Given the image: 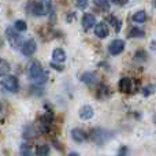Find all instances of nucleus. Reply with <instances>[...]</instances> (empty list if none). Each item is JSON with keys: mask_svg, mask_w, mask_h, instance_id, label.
Instances as JSON below:
<instances>
[{"mask_svg": "<svg viewBox=\"0 0 156 156\" xmlns=\"http://www.w3.org/2000/svg\"><path fill=\"white\" fill-rule=\"evenodd\" d=\"M80 80L82 81V82H85V83H88V85H92V83H94L96 82V74L94 73H90V71H88V73H83L82 76L80 77Z\"/></svg>", "mask_w": 156, "mask_h": 156, "instance_id": "nucleus-13", "label": "nucleus"}, {"mask_svg": "<svg viewBox=\"0 0 156 156\" xmlns=\"http://www.w3.org/2000/svg\"><path fill=\"white\" fill-rule=\"evenodd\" d=\"M2 85H3L4 89H7L8 92H12V93L18 92V89H19L18 78L14 77V76H7L4 80L2 81Z\"/></svg>", "mask_w": 156, "mask_h": 156, "instance_id": "nucleus-4", "label": "nucleus"}, {"mask_svg": "<svg viewBox=\"0 0 156 156\" xmlns=\"http://www.w3.org/2000/svg\"><path fill=\"white\" fill-rule=\"evenodd\" d=\"M71 137H73V140L77 141V143H83V141L86 140V134L83 133V130H81V129L71 130Z\"/></svg>", "mask_w": 156, "mask_h": 156, "instance_id": "nucleus-12", "label": "nucleus"}, {"mask_svg": "<svg viewBox=\"0 0 156 156\" xmlns=\"http://www.w3.org/2000/svg\"><path fill=\"white\" fill-rule=\"evenodd\" d=\"M154 3H155V5H156V0H154Z\"/></svg>", "mask_w": 156, "mask_h": 156, "instance_id": "nucleus-32", "label": "nucleus"}, {"mask_svg": "<svg viewBox=\"0 0 156 156\" xmlns=\"http://www.w3.org/2000/svg\"><path fill=\"white\" fill-rule=\"evenodd\" d=\"M0 112H2V104H0Z\"/></svg>", "mask_w": 156, "mask_h": 156, "instance_id": "nucleus-31", "label": "nucleus"}, {"mask_svg": "<svg viewBox=\"0 0 156 156\" xmlns=\"http://www.w3.org/2000/svg\"><path fill=\"white\" fill-rule=\"evenodd\" d=\"M119 89H121L122 92H130V89H132V80L127 77H123L121 81H119Z\"/></svg>", "mask_w": 156, "mask_h": 156, "instance_id": "nucleus-14", "label": "nucleus"}, {"mask_svg": "<svg viewBox=\"0 0 156 156\" xmlns=\"http://www.w3.org/2000/svg\"><path fill=\"white\" fill-rule=\"evenodd\" d=\"M107 93H108V90H107V88H105V85H100L99 86V90H97V94H99V97L100 99H103V97H105L107 96Z\"/></svg>", "mask_w": 156, "mask_h": 156, "instance_id": "nucleus-21", "label": "nucleus"}, {"mask_svg": "<svg viewBox=\"0 0 156 156\" xmlns=\"http://www.w3.org/2000/svg\"><path fill=\"white\" fill-rule=\"evenodd\" d=\"M14 29L16 30V32H25V30L27 29V25H26V22L25 21H16L15 23H14Z\"/></svg>", "mask_w": 156, "mask_h": 156, "instance_id": "nucleus-19", "label": "nucleus"}, {"mask_svg": "<svg viewBox=\"0 0 156 156\" xmlns=\"http://www.w3.org/2000/svg\"><path fill=\"white\" fill-rule=\"evenodd\" d=\"M78 114H80L81 119L88 121V119H90L92 116H93V108H92L90 105H82V107L80 108V111H78Z\"/></svg>", "mask_w": 156, "mask_h": 156, "instance_id": "nucleus-9", "label": "nucleus"}, {"mask_svg": "<svg viewBox=\"0 0 156 156\" xmlns=\"http://www.w3.org/2000/svg\"><path fill=\"white\" fill-rule=\"evenodd\" d=\"M94 34H96L99 38H105L108 34H110L108 26L104 23V22H101V23H97L96 26H94Z\"/></svg>", "mask_w": 156, "mask_h": 156, "instance_id": "nucleus-8", "label": "nucleus"}, {"mask_svg": "<svg viewBox=\"0 0 156 156\" xmlns=\"http://www.w3.org/2000/svg\"><path fill=\"white\" fill-rule=\"evenodd\" d=\"M94 22H96L94 15H92V14H83V16H82V27L85 30L90 29V27L94 25Z\"/></svg>", "mask_w": 156, "mask_h": 156, "instance_id": "nucleus-10", "label": "nucleus"}, {"mask_svg": "<svg viewBox=\"0 0 156 156\" xmlns=\"http://www.w3.org/2000/svg\"><path fill=\"white\" fill-rule=\"evenodd\" d=\"M77 7L83 10V8L88 7V0H77Z\"/></svg>", "mask_w": 156, "mask_h": 156, "instance_id": "nucleus-24", "label": "nucleus"}, {"mask_svg": "<svg viewBox=\"0 0 156 156\" xmlns=\"http://www.w3.org/2000/svg\"><path fill=\"white\" fill-rule=\"evenodd\" d=\"M154 122H155V125H156V114L154 115Z\"/></svg>", "mask_w": 156, "mask_h": 156, "instance_id": "nucleus-30", "label": "nucleus"}, {"mask_svg": "<svg viewBox=\"0 0 156 156\" xmlns=\"http://www.w3.org/2000/svg\"><path fill=\"white\" fill-rule=\"evenodd\" d=\"M29 78L36 83H43L47 80V74L44 71V69L41 67V65L34 60V62L30 63L29 66Z\"/></svg>", "mask_w": 156, "mask_h": 156, "instance_id": "nucleus-1", "label": "nucleus"}, {"mask_svg": "<svg viewBox=\"0 0 156 156\" xmlns=\"http://www.w3.org/2000/svg\"><path fill=\"white\" fill-rule=\"evenodd\" d=\"M151 93H154V88H152V86H147V88L144 89V96H149Z\"/></svg>", "mask_w": 156, "mask_h": 156, "instance_id": "nucleus-25", "label": "nucleus"}, {"mask_svg": "<svg viewBox=\"0 0 156 156\" xmlns=\"http://www.w3.org/2000/svg\"><path fill=\"white\" fill-rule=\"evenodd\" d=\"M10 70H11L10 63L7 60H4L3 58H0V77H7Z\"/></svg>", "mask_w": 156, "mask_h": 156, "instance_id": "nucleus-15", "label": "nucleus"}, {"mask_svg": "<svg viewBox=\"0 0 156 156\" xmlns=\"http://www.w3.org/2000/svg\"><path fill=\"white\" fill-rule=\"evenodd\" d=\"M107 133L101 129H93L92 130V140L97 144H103L104 141H107Z\"/></svg>", "mask_w": 156, "mask_h": 156, "instance_id": "nucleus-7", "label": "nucleus"}, {"mask_svg": "<svg viewBox=\"0 0 156 156\" xmlns=\"http://www.w3.org/2000/svg\"><path fill=\"white\" fill-rule=\"evenodd\" d=\"M151 48L154 49V51L156 52V43H152V45H151Z\"/></svg>", "mask_w": 156, "mask_h": 156, "instance_id": "nucleus-28", "label": "nucleus"}, {"mask_svg": "<svg viewBox=\"0 0 156 156\" xmlns=\"http://www.w3.org/2000/svg\"><path fill=\"white\" fill-rule=\"evenodd\" d=\"M5 36H7V40H8V43L11 44V47H14V48L21 47L22 37L16 30H14L12 27H7V30H5Z\"/></svg>", "mask_w": 156, "mask_h": 156, "instance_id": "nucleus-3", "label": "nucleus"}, {"mask_svg": "<svg viewBox=\"0 0 156 156\" xmlns=\"http://www.w3.org/2000/svg\"><path fill=\"white\" fill-rule=\"evenodd\" d=\"M36 49H37V44H36L34 40H27L23 43V45H22V54L25 55V56H32L33 54L36 52Z\"/></svg>", "mask_w": 156, "mask_h": 156, "instance_id": "nucleus-6", "label": "nucleus"}, {"mask_svg": "<svg viewBox=\"0 0 156 156\" xmlns=\"http://www.w3.org/2000/svg\"><path fill=\"white\" fill-rule=\"evenodd\" d=\"M130 37H144L143 29H138V27H133L132 32H130Z\"/></svg>", "mask_w": 156, "mask_h": 156, "instance_id": "nucleus-20", "label": "nucleus"}, {"mask_svg": "<svg viewBox=\"0 0 156 156\" xmlns=\"http://www.w3.org/2000/svg\"><path fill=\"white\" fill-rule=\"evenodd\" d=\"M125 49V41L123 40H114L112 43L110 44V47H108V52H110L111 55H119L122 54Z\"/></svg>", "mask_w": 156, "mask_h": 156, "instance_id": "nucleus-5", "label": "nucleus"}, {"mask_svg": "<svg viewBox=\"0 0 156 156\" xmlns=\"http://www.w3.org/2000/svg\"><path fill=\"white\" fill-rule=\"evenodd\" d=\"M51 7H52V0H40V2L34 5L33 12L38 16H43V15H47V14L51 11Z\"/></svg>", "mask_w": 156, "mask_h": 156, "instance_id": "nucleus-2", "label": "nucleus"}, {"mask_svg": "<svg viewBox=\"0 0 156 156\" xmlns=\"http://www.w3.org/2000/svg\"><path fill=\"white\" fill-rule=\"evenodd\" d=\"M111 2H114V3H118V4H122V3H125L126 0H111Z\"/></svg>", "mask_w": 156, "mask_h": 156, "instance_id": "nucleus-27", "label": "nucleus"}, {"mask_svg": "<svg viewBox=\"0 0 156 156\" xmlns=\"http://www.w3.org/2000/svg\"><path fill=\"white\" fill-rule=\"evenodd\" d=\"M108 21H110V23L116 29V32H121L122 23H121V21H118V18H115L114 15H110V16H108Z\"/></svg>", "mask_w": 156, "mask_h": 156, "instance_id": "nucleus-18", "label": "nucleus"}, {"mask_svg": "<svg viewBox=\"0 0 156 156\" xmlns=\"http://www.w3.org/2000/svg\"><path fill=\"white\" fill-rule=\"evenodd\" d=\"M125 152H126V148H125V147H122V148H121V155H119V156H125Z\"/></svg>", "mask_w": 156, "mask_h": 156, "instance_id": "nucleus-26", "label": "nucleus"}, {"mask_svg": "<svg viewBox=\"0 0 156 156\" xmlns=\"http://www.w3.org/2000/svg\"><path fill=\"white\" fill-rule=\"evenodd\" d=\"M49 154V147L43 144V145H38L37 149H36V155L37 156H48Z\"/></svg>", "mask_w": 156, "mask_h": 156, "instance_id": "nucleus-17", "label": "nucleus"}, {"mask_svg": "<svg viewBox=\"0 0 156 156\" xmlns=\"http://www.w3.org/2000/svg\"><path fill=\"white\" fill-rule=\"evenodd\" d=\"M147 19H148V16H147L145 11H137V12L133 15V21L137 22V23H144Z\"/></svg>", "mask_w": 156, "mask_h": 156, "instance_id": "nucleus-16", "label": "nucleus"}, {"mask_svg": "<svg viewBox=\"0 0 156 156\" xmlns=\"http://www.w3.org/2000/svg\"><path fill=\"white\" fill-rule=\"evenodd\" d=\"M69 156H80V155H78V154H77V152H71V154H70V155H69Z\"/></svg>", "mask_w": 156, "mask_h": 156, "instance_id": "nucleus-29", "label": "nucleus"}, {"mask_svg": "<svg viewBox=\"0 0 156 156\" xmlns=\"http://www.w3.org/2000/svg\"><path fill=\"white\" fill-rule=\"evenodd\" d=\"M96 4L100 5L103 10H108L110 8V0H96Z\"/></svg>", "mask_w": 156, "mask_h": 156, "instance_id": "nucleus-22", "label": "nucleus"}, {"mask_svg": "<svg viewBox=\"0 0 156 156\" xmlns=\"http://www.w3.org/2000/svg\"><path fill=\"white\" fill-rule=\"evenodd\" d=\"M21 152H22V156H32V152H30V149L27 145H22Z\"/></svg>", "mask_w": 156, "mask_h": 156, "instance_id": "nucleus-23", "label": "nucleus"}, {"mask_svg": "<svg viewBox=\"0 0 156 156\" xmlns=\"http://www.w3.org/2000/svg\"><path fill=\"white\" fill-rule=\"evenodd\" d=\"M52 60L55 63H63L66 60V52L62 48H55L52 52Z\"/></svg>", "mask_w": 156, "mask_h": 156, "instance_id": "nucleus-11", "label": "nucleus"}]
</instances>
